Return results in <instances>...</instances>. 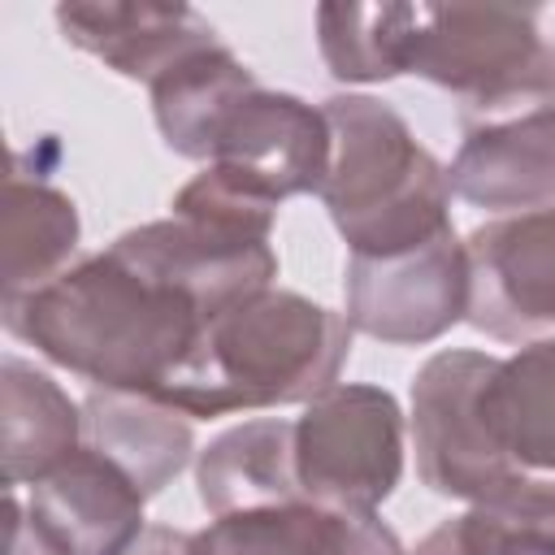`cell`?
<instances>
[{"label": "cell", "instance_id": "6da1fadb", "mask_svg": "<svg viewBox=\"0 0 555 555\" xmlns=\"http://www.w3.org/2000/svg\"><path fill=\"white\" fill-rule=\"evenodd\" d=\"M4 325L100 390L156 395L208 321L182 291L108 243V251L82 256L39 291L9 299Z\"/></svg>", "mask_w": 555, "mask_h": 555}, {"label": "cell", "instance_id": "7a4b0ae2", "mask_svg": "<svg viewBox=\"0 0 555 555\" xmlns=\"http://www.w3.org/2000/svg\"><path fill=\"white\" fill-rule=\"evenodd\" d=\"M351 321L295 291H260L204 325L186 360L152 395L186 416L312 403L338 386Z\"/></svg>", "mask_w": 555, "mask_h": 555}, {"label": "cell", "instance_id": "3957f363", "mask_svg": "<svg viewBox=\"0 0 555 555\" xmlns=\"http://www.w3.org/2000/svg\"><path fill=\"white\" fill-rule=\"evenodd\" d=\"M330 169L321 204L351 256H395L451 225V178L408 121L373 95H330Z\"/></svg>", "mask_w": 555, "mask_h": 555}, {"label": "cell", "instance_id": "277c9868", "mask_svg": "<svg viewBox=\"0 0 555 555\" xmlns=\"http://www.w3.org/2000/svg\"><path fill=\"white\" fill-rule=\"evenodd\" d=\"M499 360L486 351H438L412 382L416 473L434 494L481 503L507 490L525 468L503 451L486 412Z\"/></svg>", "mask_w": 555, "mask_h": 555}, {"label": "cell", "instance_id": "5b68a950", "mask_svg": "<svg viewBox=\"0 0 555 555\" xmlns=\"http://www.w3.org/2000/svg\"><path fill=\"white\" fill-rule=\"evenodd\" d=\"M295 473L308 503L377 512L403 473V412L390 390L338 382L295 421Z\"/></svg>", "mask_w": 555, "mask_h": 555}, {"label": "cell", "instance_id": "8992f818", "mask_svg": "<svg viewBox=\"0 0 555 555\" xmlns=\"http://www.w3.org/2000/svg\"><path fill=\"white\" fill-rule=\"evenodd\" d=\"M468 247L455 238V225H447L412 251L351 256L343 317L351 321V330L377 343L421 347L468 317Z\"/></svg>", "mask_w": 555, "mask_h": 555}, {"label": "cell", "instance_id": "52a82bcc", "mask_svg": "<svg viewBox=\"0 0 555 555\" xmlns=\"http://www.w3.org/2000/svg\"><path fill=\"white\" fill-rule=\"evenodd\" d=\"M330 143L325 108H312L291 91L251 87L217 130L208 173L238 199L278 212L282 199L321 191Z\"/></svg>", "mask_w": 555, "mask_h": 555}, {"label": "cell", "instance_id": "ba28073f", "mask_svg": "<svg viewBox=\"0 0 555 555\" xmlns=\"http://www.w3.org/2000/svg\"><path fill=\"white\" fill-rule=\"evenodd\" d=\"M113 247L147 269L152 278L182 291L204 321L247 304L251 295L269 291L278 278V256L269 234H247L234 225H217L204 217H165L134 225L113 238Z\"/></svg>", "mask_w": 555, "mask_h": 555}, {"label": "cell", "instance_id": "9c48e42d", "mask_svg": "<svg viewBox=\"0 0 555 555\" xmlns=\"http://www.w3.org/2000/svg\"><path fill=\"white\" fill-rule=\"evenodd\" d=\"M468 321L503 343L555 325V204L507 212L468 234Z\"/></svg>", "mask_w": 555, "mask_h": 555}, {"label": "cell", "instance_id": "30bf717a", "mask_svg": "<svg viewBox=\"0 0 555 555\" xmlns=\"http://www.w3.org/2000/svg\"><path fill=\"white\" fill-rule=\"evenodd\" d=\"M451 191L477 208L533 212L555 204V108H512L460 121Z\"/></svg>", "mask_w": 555, "mask_h": 555}, {"label": "cell", "instance_id": "8fae6325", "mask_svg": "<svg viewBox=\"0 0 555 555\" xmlns=\"http://www.w3.org/2000/svg\"><path fill=\"white\" fill-rule=\"evenodd\" d=\"M143 490L87 442L30 486L35 525L65 555H121L143 525Z\"/></svg>", "mask_w": 555, "mask_h": 555}, {"label": "cell", "instance_id": "7c38bea8", "mask_svg": "<svg viewBox=\"0 0 555 555\" xmlns=\"http://www.w3.org/2000/svg\"><path fill=\"white\" fill-rule=\"evenodd\" d=\"M56 26L65 39L126 78L156 82L165 69L204 52L217 39L208 17L191 4H134V0H74L56 9Z\"/></svg>", "mask_w": 555, "mask_h": 555}, {"label": "cell", "instance_id": "4fadbf2b", "mask_svg": "<svg viewBox=\"0 0 555 555\" xmlns=\"http://www.w3.org/2000/svg\"><path fill=\"white\" fill-rule=\"evenodd\" d=\"M199 503L217 516L308 503L295 473V421H243L212 438L195 464Z\"/></svg>", "mask_w": 555, "mask_h": 555}, {"label": "cell", "instance_id": "5bb4252c", "mask_svg": "<svg viewBox=\"0 0 555 555\" xmlns=\"http://www.w3.org/2000/svg\"><path fill=\"white\" fill-rule=\"evenodd\" d=\"M82 442L108 455L147 499L160 494L195 451L186 412L134 390H91L82 403Z\"/></svg>", "mask_w": 555, "mask_h": 555}, {"label": "cell", "instance_id": "9a60e30c", "mask_svg": "<svg viewBox=\"0 0 555 555\" xmlns=\"http://www.w3.org/2000/svg\"><path fill=\"white\" fill-rule=\"evenodd\" d=\"M251 87H260L256 74L225 43L191 52L186 61H178L173 69H165L152 82V113H156V126H160L165 143L178 156L212 160L217 130L225 126L230 108Z\"/></svg>", "mask_w": 555, "mask_h": 555}, {"label": "cell", "instance_id": "2e32d148", "mask_svg": "<svg viewBox=\"0 0 555 555\" xmlns=\"http://www.w3.org/2000/svg\"><path fill=\"white\" fill-rule=\"evenodd\" d=\"M4 390V486H35L69 451L82 447V408L39 373L35 364L9 356L0 364Z\"/></svg>", "mask_w": 555, "mask_h": 555}, {"label": "cell", "instance_id": "e0dca14e", "mask_svg": "<svg viewBox=\"0 0 555 555\" xmlns=\"http://www.w3.org/2000/svg\"><path fill=\"white\" fill-rule=\"evenodd\" d=\"M78 243V208L43 178L9 173L0 225V286L4 304L52 282Z\"/></svg>", "mask_w": 555, "mask_h": 555}, {"label": "cell", "instance_id": "ac0fdd59", "mask_svg": "<svg viewBox=\"0 0 555 555\" xmlns=\"http://www.w3.org/2000/svg\"><path fill=\"white\" fill-rule=\"evenodd\" d=\"M412 555H555V481L516 477L507 490L429 529Z\"/></svg>", "mask_w": 555, "mask_h": 555}, {"label": "cell", "instance_id": "d6986e66", "mask_svg": "<svg viewBox=\"0 0 555 555\" xmlns=\"http://www.w3.org/2000/svg\"><path fill=\"white\" fill-rule=\"evenodd\" d=\"M486 412L503 451L520 468L555 473V338L529 343L512 360H499Z\"/></svg>", "mask_w": 555, "mask_h": 555}, {"label": "cell", "instance_id": "ffe728a7", "mask_svg": "<svg viewBox=\"0 0 555 555\" xmlns=\"http://www.w3.org/2000/svg\"><path fill=\"white\" fill-rule=\"evenodd\" d=\"M416 4H321L317 43L334 78L382 82L408 74Z\"/></svg>", "mask_w": 555, "mask_h": 555}, {"label": "cell", "instance_id": "44dd1931", "mask_svg": "<svg viewBox=\"0 0 555 555\" xmlns=\"http://www.w3.org/2000/svg\"><path fill=\"white\" fill-rule=\"evenodd\" d=\"M334 533V512L317 503L260 507L217 516L208 529L191 533V555H325Z\"/></svg>", "mask_w": 555, "mask_h": 555}, {"label": "cell", "instance_id": "7402d4cb", "mask_svg": "<svg viewBox=\"0 0 555 555\" xmlns=\"http://www.w3.org/2000/svg\"><path fill=\"white\" fill-rule=\"evenodd\" d=\"M9 555H65L39 525L35 516L9 494Z\"/></svg>", "mask_w": 555, "mask_h": 555}, {"label": "cell", "instance_id": "603a6c76", "mask_svg": "<svg viewBox=\"0 0 555 555\" xmlns=\"http://www.w3.org/2000/svg\"><path fill=\"white\" fill-rule=\"evenodd\" d=\"M121 555H191V533L169 525H147Z\"/></svg>", "mask_w": 555, "mask_h": 555}]
</instances>
